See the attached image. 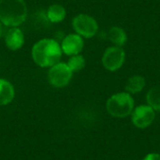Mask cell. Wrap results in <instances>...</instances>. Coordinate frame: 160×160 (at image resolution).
<instances>
[{
	"label": "cell",
	"instance_id": "cell-6",
	"mask_svg": "<svg viewBox=\"0 0 160 160\" xmlns=\"http://www.w3.org/2000/svg\"><path fill=\"white\" fill-rule=\"evenodd\" d=\"M156 119V111L149 105L143 104L134 108L131 113V122L137 128L144 129L149 128Z\"/></svg>",
	"mask_w": 160,
	"mask_h": 160
},
{
	"label": "cell",
	"instance_id": "cell-15",
	"mask_svg": "<svg viewBox=\"0 0 160 160\" xmlns=\"http://www.w3.org/2000/svg\"><path fill=\"white\" fill-rule=\"evenodd\" d=\"M67 64L72 72H77V71L82 70L85 67V59L82 55L79 53V54L70 56Z\"/></svg>",
	"mask_w": 160,
	"mask_h": 160
},
{
	"label": "cell",
	"instance_id": "cell-17",
	"mask_svg": "<svg viewBox=\"0 0 160 160\" xmlns=\"http://www.w3.org/2000/svg\"><path fill=\"white\" fill-rule=\"evenodd\" d=\"M2 34H3V24L0 22V38L2 37Z\"/></svg>",
	"mask_w": 160,
	"mask_h": 160
},
{
	"label": "cell",
	"instance_id": "cell-14",
	"mask_svg": "<svg viewBox=\"0 0 160 160\" xmlns=\"http://www.w3.org/2000/svg\"><path fill=\"white\" fill-rule=\"evenodd\" d=\"M147 105H149L154 111L160 112V86H154L146 94Z\"/></svg>",
	"mask_w": 160,
	"mask_h": 160
},
{
	"label": "cell",
	"instance_id": "cell-7",
	"mask_svg": "<svg viewBox=\"0 0 160 160\" xmlns=\"http://www.w3.org/2000/svg\"><path fill=\"white\" fill-rule=\"evenodd\" d=\"M125 51L119 46H112L106 49L102 56L103 67L110 71H116L125 63Z\"/></svg>",
	"mask_w": 160,
	"mask_h": 160
},
{
	"label": "cell",
	"instance_id": "cell-9",
	"mask_svg": "<svg viewBox=\"0 0 160 160\" xmlns=\"http://www.w3.org/2000/svg\"><path fill=\"white\" fill-rule=\"evenodd\" d=\"M5 43L10 51H17L24 44V36L19 27H9L5 35Z\"/></svg>",
	"mask_w": 160,
	"mask_h": 160
},
{
	"label": "cell",
	"instance_id": "cell-5",
	"mask_svg": "<svg viewBox=\"0 0 160 160\" xmlns=\"http://www.w3.org/2000/svg\"><path fill=\"white\" fill-rule=\"evenodd\" d=\"M72 73L73 72L71 71L67 63L58 62L57 64L51 67L49 69V82L54 87H65L69 83L72 78Z\"/></svg>",
	"mask_w": 160,
	"mask_h": 160
},
{
	"label": "cell",
	"instance_id": "cell-2",
	"mask_svg": "<svg viewBox=\"0 0 160 160\" xmlns=\"http://www.w3.org/2000/svg\"><path fill=\"white\" fill-rule=\"evenodd\" d=\"M27 6L24 0H0V22L8 27H18L25 22Z\"/></svg>",
	"mask_w": 160,
	"mask_h": 160
},
{
	"label": "cell",
	"instance_id": "cell-8",
	"mask_svg": "<svg viewBox=\"0 0 160 160\" xmlns=\"http://www.w3.org/2000/svg\"><path fill=\"white\" fill-rule=\"evenodd\" d=\"M83 39L82 37L76 34H69L64 38L61 43L62 52L69 56L79 54L83 49Z\"/></svg>",
	"mask_w": 160,
	"mask_h": 160
},
{
	"label": "cell",
	"instance_id": "cell-13",
	"mask_svg": "<svg viewBox=\"0 0 160 160\" xmlns=\"http://www.w3.org/2000/svg\"><path fill=\"white\" fill-rule=\"evenodd\" d=\"M108 38L115 46H119V47L125 45V43L128 40L127 33L123 28L118 26H113L109 30Z\"/></svg>",
	"mask_w": 160,
	"mask_h": 160
},
{
	"label": "cell",
	"instance_id": "cell-10",
	"mask_svg": "<svg viewBox=\"0 0 160 160\" xmlns=\"http://www.w3.org/2000/svg\"><path fill=\"white\" fill-rule=\"evenodd\" d=\"M15 96L13 85L5 79H0V106L9 104Z\"/></svg>",
	"mask_w": 160,
	"mask_h": 160
},
{
	"label": "cell",
	"instance_id": "cell-11",
	"mask_svg": "<svg viewBox=\"0 0 160 160\" xmlns=\"http://www.w3.org/2000/svg\"><path fill=\"white\" fill-rule=\"evenodd\" d=\"M146 85L145 79L141 75H134L130 77L125 86L126 92L129 93L130 95H135L142 92Z\"/></svg>",
	"mask_w": 160,
	"mask_h": 160
},
{
	"label": "cell",
	"instance_id": "cell-12",
	"mask_svg": "<svg viewBox=\"0 0 160 160\" xmlns=\"http://www.w3.org/2000/svg\"><path fill=\"white\" fill-rule=\"evenodd\" d=\"M47 19L52 22V23H57L62 22L67 15V10L66 8L59 4H53L51 5L48 9H47Z\"/></svg>",
	"mask_w": 160,
	"mask_h": 160
},
{
	"label": "cell",
	"instance_id": "cell-1",
	"mask_svg": "<svg viewBox=\"0 0 160 160\" xmlns=\"http://www.w3.org/2000/svg\"><path fill=\"white\" fill-rule=\"evenodd\" d=\"M60 44L52 38H43L36 42L32 48V58L41 68H51L62 57Z\"/></svg>",
	"mask_w": 160,
	"mask_h": 160
},
{
	"label": "cell",
	"instance_id": "cell-3",
	"mask_svg": "<svg viewBox=\"0 0 160 160\" xmlns=\"http://www.w3.org/2000/svg\"><path fill=\"white\" fill-rule=\"evenodd\" d=\"M134 108V98L132 95L126 91L112 95L106 102L108 113L114 118H126L130 116Z\"/></svg>",
	"mask_w": 160,
	"mask_h": 160
},
{
	"label": "cell",
	"instance_id": "cell-4",
	"mask_svg": "<svg viewBox=\"0 0 160 160\" xmlns=\"http://www.w3.org/2000/svg\"><path fill=\"white\" fill-rule=\"evenodd\" d=\"M72 26L75 32L82 38H93L98 30L97 21L88 14H79L72 20Z\"/></svg>",
	"mask_w": 160,
	"mask_h": 160
},
{
	"label": "cell",
	"instance_id": "cell-16",
	"mask_svg": "<svg viewBox=\"0 0 160 160\" xmlns=\"http://www.w3.org/2000/svg\"><path fill=\"white\" fill-rule=\"evenodd\" d=\"M142 160H160V154L158 153H149Z\"/></svg>",
	"mask_w": 160,
	"mask_h": 160
}]
</instances>
